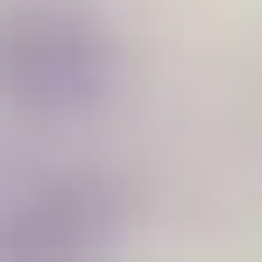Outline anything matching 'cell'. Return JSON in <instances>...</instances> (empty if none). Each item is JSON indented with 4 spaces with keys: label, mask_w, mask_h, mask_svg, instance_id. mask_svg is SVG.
I'll list each match as a JSON object with an SVG mask.
<instances>
[{
    "label": "cell",
    "mask_w": 262,
    "mask_h": 262,
    "mask_svg": "<svg viewBox=\"0 0 262 262\" xmlns=\"http://www.w3.org/2000/svg\"><path fill=\"white\" fill-rule=\"evenodd\" d=\"M121 191L106 177H50L0 220V255H85L114 234Z\"/></svg>",
    "instance_id": "obj_2"
},
{
    "label": "cell",
    "mask_w": 262,
    "mask_h": 262,
    "mask_svg": "<svg viewBox=\"0 0 262 262\" xmlns=\"http://www.w3.org/2000/svg\"><path fill=\"white\" fill-rule=\"evenodd\" d=\"M114 85V36L78 0H7L0 7V99L21 114H85Z\"/></svg>",
    "instance_id": "obj_1"
}]
</instances>
